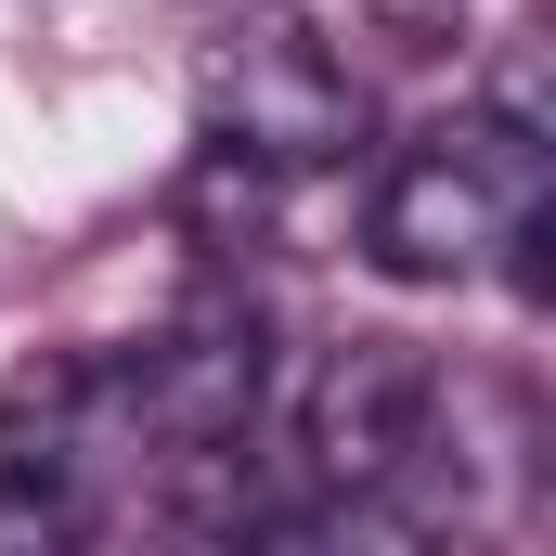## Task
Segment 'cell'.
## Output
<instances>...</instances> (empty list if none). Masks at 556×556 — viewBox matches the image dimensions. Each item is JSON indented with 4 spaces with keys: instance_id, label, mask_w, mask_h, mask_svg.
I'll use <instances>...</instances> for the list:
<instances>
[{
    "instance_id": "6da1fadb",
    "label": "cell",
    "mask_w": 556,
    "mask_h": 556,
    "mask_svg": "<svg viewBox=\"0 0 556 556\" xmlns=\"http://www.w3.org/2000/svg\"><path fill=\"white\" fill-rule=\"evenodd\" d=\"M544 194H556L544 130L466 104V117H440V130H415L389 155V181L363 207V260L389 285H479V273L518 260V233L544 220Z\"/></svg>"
},
{
    "instance_id": "7a4b0ae2",
    "label": "cell",
    "mask_w": 556,
    "mask_h": 556,
    "mask_svg": "<svg viewBox=\"0 0 556 556\" xmlns=\"http://www.w3.org/2000/svg\"><path fill=\"white\" fill-rule=\"evenodd\" d=\"M194 117L247 168H337L363 142V78L298 26V13H247L194 52Z\"/></svg>"
},
{
    "instance_id": "3957f363",
    "label": "cell",
    "mask_w": 556,
    "mask_h": 556,
    "mask_svg": "<svg viewBox=\"0 0 556 556\" xmlns=\"http://www.w3.org/2000/svg\"><path fill=\"white\" fill-rule=\"evenodd\" d=\"M260 389H273V350H260V311H233V298H194L130 363H91V415L142 427L155 453H233Z\"/></svg>"
},
{
    "instance_id": "277c9868",
    "label": "cell",
    "mask_w": 556,
    "mask_h": 556,
    "mask_svg": "<svg viewBox=\"0 0 556 556\" xmlns=\"http://www.w3.org/2000/svg\"><path fill=\"white\" fill-rule=\"evenodd\" d=\"M427 440H440V363H427L415 337H350V350H324V376H311V402H298V453H311L324 492H389V479H415Z\"/></svg>"
},
{
    "instance_id": "5b68a950",
    "label": "cell",
    "mask_w": 556,
    "mask_h": 556,
    "mask_svg": "<svg viewBox=\"0 0 556 556\" xmlns=\"http://www.w3.org/2000/svg\"><path fill=\"white\" fill-rule=\"evenodd\" d=\"M91 531V363H52L0 402V556Z\"/></svg>"
}]
</instances>
